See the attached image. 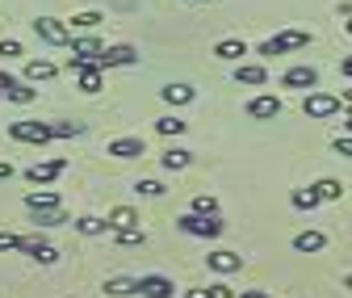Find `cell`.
Wrapping results in <instances>:
<instances>
[{"mask_svg":"<svg viewBox=\"0 0 352 298\" xmlns=\"http://www.w3.org/2000/svg\"><path fill=\"white\" fill-rule=\"evenodd\" d=\"M34 34L47 42V47H72V38H76L72 25L59 21V17H38V21H34Z\"/></svg>","mask_w":352,"mask_h":298,"instance_id":"obj_4","label":"cell"},{"mask_svg":"<svg viewBox=\"0 0 352 298\" xmlns=\"http://www.w3.org/2000/svg\"><path fill=\"white\" fill-rule=\"evenodd\" d=\"M5 97H9V101H17V105H30V101H34L38 93L30 89V80H13L9 89H5Z\"/></svg>","mask_w":352,"mask_h":298,"instance_id":"obj_27","label":"cell"},{"mask_svg":"<svg viewBox=\"0 0 352 298\" xmlns=\"http://www.w3.org/2000/svg\"><path fill=\"white\" fill-rule=\"evenodd\" d=\"M122 227H139V210L135 206H113L109 210V231H122Z\"/></svg>","mask_w":352,"mask_h":298,"instance_id":"obj_18","label":"cell"},{"mask_svg":"<svg viewBox=\"0 0 352 298\" xmlns=\"http://www.w3.org/2000/svg\"><path fill=\"white\" fill-rule=\"evenodd\" d=\"M294 248H298V252H323V248H327V235H323V231H298V235H294Z\"/></svg>","mask_w":352,"mask_h":298,"instance_id":"obj_23","label":"cell"},{"mask_svg":"<svg viewBox=\"0 0 352 298\" xmlns=\"http://www.w3.org/2000/svg\"><path fill=\"white\" fill-rule=\"evenodd\" d=\"M9 84H13V76H9V72H0V97H5V89H9Z\"/></svg>","mask_w":352,"mask_h":298,"instance_id":"obj_41","label":"cell"},{"mask_svg":"<svg viewBox=\"0 0 352 298\" xmlns=\"http://www.w3.org/2000/svg\"><path fill=\"white\" fill-rule=\"evenodd\" d=\"M9 135L17 143H47L51 139V122H9Z\"/></svg>","mask_w":352,"mask_h":298,"instance_id":"obj_8","label":"cell"},{"mask_svg":"<svg viewBox=\"0 0 352 298\" xmlns=\"http://www.w3.org/2000/svg\"><path fill=\"white\" fill-rule=\"evenodd\" d=\"M277 114H281V97H273V93H260L248 101V118H256V122H273Z\"/></svg>","mask_w":352,"mask_h":298,"instance_id":"obj_10","label":"cell"},{"mask_svg":"<svg viewBox=\"0 0 352 298\" xmlns=\"http://www.w3.org/2000/svg\"><path fill=\"white\" fill-rule=\"evenodd\" d=\"M185 298H214V294H210V290H189Z\"/></svg>","mask_w":352,"mask_h":298,"instance_id":"obj_43","label":"cell"},{"mask_svg":"<svg viewBox=\"0 0 352 298\" xmlns=\"http://www.w3.org/2000/svg\"><path fill=\"white\" fill-rule=\"evenodd\" d=\"M34 223L38 227H59V223H67V215H63V206H55V210H34Z\"/></svg>","mask_w":352,"mask_h":298,"instance_id":"obj_31","label":"cell"},{"mask_svg":"<svg viewBox=\"0 0 352 298\" xmlns=\"http://www.w3.org/2000/svg\"><path fill=\"white\" fill-rule=\"evenodd\" d=\"M311 189L319 193V202H336V198H344V185H340L336 177H323V181H315Z\"/></svg>","mask_w":352,"mask_h":298,"instance_id":"obj_26","label":"cell"},{"mask_svg":"<svg viewBox=\"0 0 352 298\" xmlns=\"http://www.w3.org/2000/svg\"><path fill=\"white\" fill-rule=\"evenodd\" d=\"M344 118H348L344 126H348V135H352V105H344Z\"/></svg>","mask_w":352,"mask_h":298,"instance_id":"obj_44","label":"cell"},{"mask_svg":"<svg viewBox=\"0 0 352 298\" xmlns=\"http://www.w3.org/2000/svg\"><path fill=\"white\" fill-rule=\"evenodd\" d=\"M331 147H336V156H348V160H352V135H340Z\"/></svg>","mask_w":352,"mask_h":298,"instance_id":"obj_37","label":"cell"},{"mask_svg":"<svg viewBox=\"0 0 352 298\" xmlns=\"http://www.w3.org/2000/svg\"><path fill=\"white\" fill-rule=\"evenodd\" d=\"M344 30H348V34H352V17H348V21H344Z\"/></svg>","mask_w":352,"mask_h":298,"instance_id":"obj_46","label":"cell"},{"mask_svg":"<svg viewBox=\"0 0 352 298\" xmlns=\"http://www.w3.org/2000/svg\"><path fill=\"white\" fill-rule=\"evenodd\" d=\"M210 294H214V298H235V290H231L227 281H218V286H210Z\"/></svg>","mask_w":352,"mask_h":298,"instance_id":"obj_38","label":"cell"},{"mask_svg":"<svg viewBox=\"0 0 352 298\" xmlns=\"http://www.w3.org/2000/svg\"><path fill=\"white\" fill-rule=\"evenodd\" d=\"M193 215H218V202L210 193H197L193 198Z\"/></svg>","mask_w":352,"mask_h":298,"instance_id":"obj_34","label":"cell"},{"mask_svg":"<svg viewBox=\"0 0 352 298\" xmlns=\"http://www.w3.org/2000/svg\"><path fill=\"white\" fill-rule=\"evenodd\" d=\"M0 55H5V59H21V55H25V47H21L17 38H0Z\"/></svg>","mask_w":352,"mask_h":298,"instance_id":"obj_36","label":"cell"},{"mask_svg":"<svg viewBox=\"0 0 352 298\" xmlns=\"http://www.w3.org/2000/svg\"><path fill=\"white\" fill-rule=\"evenodd\" d=\"M21 252H30L38 265H55V261H59V252H55L51 244H42V240H25V248H21Z\"/></svg>","mask_w":352,"mask_h":298,"instance_id":"obj_22","label":"cell"},{"mask_svg":"<svg viewBox=\"0 0 352 298\" xmlns=\"http://www.w3.org/2000/svg\"><path fill=\"white\" fill-rule=\"evenodd\" d=\"M340 72H344V76L352 80V55H344V59H340Z\"/></svg>","mask_w":352,"mask_h":298,"instance_id":"obj_40","label":"cell"},{"mask_svg":"<svg viewBox=\"0 0 352 298\" xmlns=\"http://www.w3.org/2000/svg\"><path fill=\"white\" fill-rule=\"evenodd\" d=\"M340 109H344V101L331 97V93H319V89H311V93H306V101H302V114L311 118V122H327V118H336Z\"/></svg>","mask_w":352,"mask_h":298,"instance_id":"obj_3","label":"cell"},{"mask_svg":"<svg viewBox=\"0 0 352 298\" xmlns=\"http://www.w3.org/2000/svg\"><path fill=\"white\" fill-rule=\"evenodd\" d=\"M130 63H139V51L130 47V42H118V47H105L97 55V67L109 72V67H130Z\"/></svg>","mask_w":352,"mask_h":298,"instance_id":"obj_6","label":"cell"},{"mask_svg":"<svg viewBox=\"0 0 352 298\" xmlns=\"http://www.w3.org/2000/svg\"><path fill=\"white\" fill-rule=\"evenodd\" d=\"M67 25H72V34H76V30H97V25H101V13H93V9H88V13H76Z\"/></svg>","mask_w":352,"mask_h":298,"instance_id":"obj_33","label":"cell"},{"mask_svg":"<svg viewBox=\"0 0 352 298\" xmlns=\"http://www.w3.org/2000/svg\"><path fill=\"white\" fill-rule=\"evenodd\" d=\"M67 67L76 72V84H80V93L97 97V93L105 89V76H101V67H97V63H72V59H67Z\"/></svg>","mask_w":352,"mask_h":298,"instance_id":"obj_5","label":"cell"},{"mask_svg":"<svg viewBox=\"0 0 352 298\" xmlns=\"http://www.w3.org/2000/svg\"><path fill=\"white\" fill-rule=\"evenodd\" d=\"M176 227H181L185 235H197V240H218V235L227 231V223L218 219V215H193V210L176 219Z\"/></svg>","mask_w":352,"mask_h":298,"instance_id":"obj_2","label":"cell"},{"mask_svg":"<svg viewBox=\"0 0 352 298\" xmlns=\"http://www.w3.org/2000/svg\"><path fill=\"white\" fill-rule=\"evenodd\" d=\"M340 101H344V105H352V89H344V97H340Z\"/></svg>","mask_w":352,"mask_h":298,"instance_id":"obj_45","label":"cell"},{"mask_svg":"<svg viewBox=\"0 0 352 298\" xmlns=\"http://www.w3.org/2000/svg\"><path fill=\"white\" fill-rule=\"evenodd\" d=\"M206 265L214 273H239L243 269V257H239V252H231V248H214L210 257H206Z\"/></svg>","mask_w":352,"mask_h":298,"instance_id":"obj_11","label":"cell"},{"mask_svg":"<svg viewBox=\"0 0 352 298\" xmlns=\"http://www.w3.org/2000/svg\"><path fill=\"white\" fill-rule=\"evenodd\" d=\"M84 122H51V139H80Z\"/></svg>","mask_w":352,"mask_h":298,"instance_id":"obj_30","label":"cell"},{"mask_svg":"<svg viewBox=\"0 0 352 298\" xmlns=\"http://www.w3.org/2000/svg\"><path fill=\"white\" fill-rule=\"evenodd\" d=\"M214 55H218V59H227V63H239V59L248 55V47H243V38H223V42L214 47Z\"/></svg>","mask_w":352,"mask_h":298,"instance_id":"obj_20","label":"cell"},{"mask_svg":"<svg viewBox=\"0 0 352 298\" xmlns=\"http://www.w3.org/2000/svg\"><path fill=\"white\" fill-rule=\"evenodd\" d=\"M160 164L168 168V173H181V168L193 164V151H185V147H168V151L160 156Z\"/></svg>","mask_w":352,"mask_h":298,"instance_id":"obj_21","label":"cell"},{"mask_svg":"<svg viewBox=\"0 0 352 298\" xmlns=\"http://www.w3.org/2000/svg\"><path fill=\"white\" fill-rule=\"evenodd\" d=\"M193 5H210V0H193Z\"/></svg>","mask_w":352,"mask_h":298,"instance_id":"obj_48","label":"cell"},{"mask_svg":"<svg viewBox=\"0 0 352 298\" xmlns=\"http://www.w3.org/2000/svg\"><path fill=\"white\" fill-rule=\"evenodd\" d=\"M302 47H311V34H306V30H281V34H273V38H264V42H260V55H264V59H273V55L302 51Z\"/></svg>","mask_w":352,"mask_h":298,"instance_id":"obj_1","label":"cell"},{"mask_svg":"<svg viewBox=\"0 0 352 298\" xmlns=\"http://www.w3.org/2000/svg\"><path fill=\"white\" fill-rule=\"evenodd\" d=\"M25 206H30V210H55V206H59V193L47 189V185H42V189H30V193H25Z\"/></svg>","mask_w":352,"mask_h":298,"instance_id":"obj_19","label":"cell"},{"mask_svg":"<svg viewBox=\"0 0 352 298\" xmlns=\"http://www.w3.org/2000/svg\"><path fill=\"white\" fill-rule=\"evenodd\" d=\"M155 131H160V135H168V139H172V135L181 139V135L189 131V122H185V118H176V114H164V118H155Z\"/></svg>","mask_w":352,"mask_h":298,"instance_id":"obj_25","label":"cell"},{"mask_svg":"<svg viewBox=\"0 0 352 298\" xmlns=\"http://www.w3.org/2000/svg\"><path fill=\"white\" fill-rule=\"evenodd\" d=\"M109 156L113 160H139V156H147V143L139 135H126V139H113L109 143Z\"/></svg>","mask_w":352,"mask_h":298,"instance_id":"obj_13","label":"cell"},{"mask_svg":"<svg viewBox=\"0 0 352 298\" xmlns=\"http://www.w3.org/2000/svg\"><path fill=\"white\" fill-rule=\"evenodd\" d=\"M67 173V160H42V164H30L25 168V181L30 185H51Z\"/></svg>","mask_w":352,"mask_h":298,"instance_id":"obj_7","label":"cell"},{"mask_svg":"<svg viewBox=\"0 0 352 298\" xmlns=\"http://www.w3.org/2000/svg\"><path fill=\"white\" fill-rule=\"evenodd\" d=\"M9 177H13V164H9V160H0V181H9Z\"/></svg>","mask_w":352,"mask_h":298,"instance_id":"obj_39","label":"cell"},{"mask_svg":"<svg viewBox=\"0 0 352 298\" xmlns=\"http://www.w3.org/2000/svg\"><path fill=\"white\" fill-rule=\"evenodd\" d=\"M135 193H139V198H164L168 189H164L160 181H135Z\"/></svg>","mask_w":352,"mask_h":298,"instance_id":"obj_35","label":"cell"},{"mask_svg":"<svg viewBox=\"0 0 352 298\" xmlns=\"http://www.w3.org/2000/svg\"><path fill=\"white\" fill-rule=\"evenodd\" d=\"M239 298H269V294H264V290H243Z\"/></svg>","mask_w":352,"mask_h":298,"instance_id":"obj_42","label":"cell"},{"mask_svg":"<svg viewBox=\"0 0 352 298\" xmlns=\"http://www.w3.org/2000/svg\"><path fill=\"white\" fill-rule=\"evenodd\" d=\"M76 231H80V235H105V231H109V219L84 215V219H76Z\"/></svg>","mask_w":352,"mask_h":298,"instance_id":"obj_28","label":"cell"},{"mask_svg":"<svg viewBox=\"0 0 352 298\" xmlns=\"http://www.w3.org/2000/svg\"><path fill=\"white\" fill-rule=\"evenodd\" d=\"M101 51V38H72V63H97Z\"/></svg>","mask_w":352,"mask_h":298,"instance_id":"obj_14","label":"cell"},{"mask_svg":"<svg viewBox=\"0 0 352 298\" xmlns=\"http://www.w3.org/2000/svg\"><path fill=\"white\" fill-rule=\"evenodd\" d=\"M105 294H109V298H130V294H139V277H109V281H105Z\"/></svg>","mask_w":352,"mask_h":298,"instance_id":"obj_24","label":"cell"},{"mask_svg":"<svg viewBox=\"0 0 352 298\" xmlns=\"http://www.w3.org/2000/svg\"><path fill=\"white\" fill-rule=\"evenodd\" d=\"M344 290H352V277H344Z\"/></svg>","mask_w":352,"mask_h":298,"instance_id":"obj_47","label":"cell"},{"mask_svg":"<svg viewBox=\"0 0 352 298\" xmlns=\"http://www.w3.org/2000/svg\"><path fill=\"white\" fill-rule=\"evenodd\" d=\"M160 97H164L168 105H189L197 93H193V84H164V89H160Z\"/></svg>","mask_w":352,"mask_h":298,"instance_id":"obj_17","label":"cell"},{"mask_svg":"<svg viewBox=\"0 0 352 298\" xmlns=\"http://www.w3.org/2000/svg\"><path fill=\"white\" fill-rule=\"evenodd\" d=\"M139 294L143 298H176V286L164 273H147V277H139Z\"/></svg>","mask_w":352,"mask_h":298,"instance_id":"obj_12","label":"cell"},{"mask_svg":"<svg viewBox=\"0 0 352 298\" xmlns=\"http://www.w3.org/2000/svg\"><path fill=\"white\" fill-rule=\"evenodd\" d=\"M289 206H294V210H315V206H319V193H315V189H294V193H289Z\"/></svg>","mask_w":352,"mask_h":298,"instance_id":"obj_32","label":"cell"},{"mask_svg":"<svg viewBox=\"0 0 352 298\" xmlns=\"http://www.w3.org/2000/svg\"><path fill=\"white\" fill-rule=\"evenodd\" d=\"M55 76H59V67H55L51 59H30V63H25V80H30V84H42V80H55Z\"/></svg>","mask_w":352,"mask_h":298,"instance_id":"obj_16","label":"cell"},{"mask_svg":"<svg viewBox=\"0 0 352 298\" xmlns=\"http://www.w3.org/2000/svg\"><path fill=\"white\" fill-rule=\"evenodd\" d=\"M315 84H319V67L311 63H298L281 76V89H315Z\"/></svg>","mask_w":352,"mask_h":298,"instance_id":"obj_9","label":"cell"},{"mask_svg":"<svg viewBox=\"0 0 352 298\" xmlns=\"http://www.w3.org/2000/svg\"><path fill=\"white\" fill-rule=\"evenodd\" d=\"M113 240L122 248H139V244H147V231L143 227H122V231H113Z\"/></svg>","mask_w":352,"mask_h":298,"instance_id":"obj_29","label":"cell"},{"mask_svg":"<svg viewBox=\"0 0 352 298\" xmlns=\"http://www.w3.org/2000/svg\"><path fill=\"white\" fill-rule=\"evenodd\" d=\"M269 80V67L264 63H235V84H248V89H260Z\"/></svg>","mask_w":352,"mask_h":298,"instance_id":"obj_15","label":"cell"}]
</instances>
